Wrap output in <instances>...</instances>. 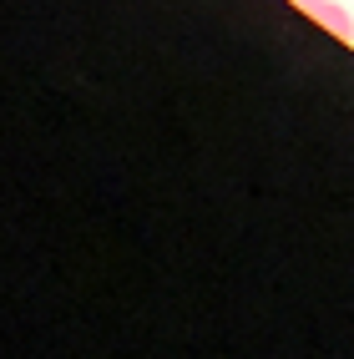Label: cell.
Segmentation results:
<instances>
[{"instance_id": "obj_1", "label": "cell", "mask_w": 354, "mask_h": 359, "mask_svg": "<svg viewBox=\"0 0 354 359\" xmlns=\"http://www.w3.org/2000/svg\"><path fill=\"white\" fill-rule=\"evenodd\" d=\"M319 26L329 31V36H339V41H354V15L344 11V6H334V0H314V11H309Z\"/></svg>"}, {"instance_id": "obj_2", "label": "cell", "mask_w": 354, "mask_h": 359, "mask_svg": "<svg viewBox=\"0 0 354 359\" xmlns=\"http://www.w3.org/2000/svg\"><path fill=\"white\" fill-rule=\"evenodd\" d=\"M294 6H299V11H314V0H294Z\"/></svg>"}]
</instances>
